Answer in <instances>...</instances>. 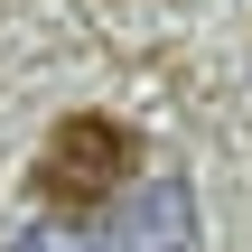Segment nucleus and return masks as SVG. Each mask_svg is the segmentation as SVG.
Returning a JSON list of instances; mask_svg holds the SVG:
<instances>
[{"label":"nucleus","mask_w":252,"mask_h":252,"mask_svg":"<svg viewBox=\"0 0 252 252\" xmlns=\"http://www.w3.org/2000/svg\"><path fill=\"white\" fill-rule=\"evenodd\" d=\"M187 243H196V187H187V178L131 187V196L103 215V234H94V252H187Z\"/></svg>","instance_id":"obj_2"},{"label":"nucleus","mask_w":252,"mask_h":252,"mask_svg":"<svg viewBox=\"0 0 252 252\" xmlns=\"http://www.w3.org/2000/svg\"><path fill=\"white\" fill-rule=\"evenodd\" d=\"M140 178V131L112 122V112H65L47 140H37V168H28V196L56 206V215H112Z\"/></svg>","instance_id":"obj_1"},{"label":"nucleus","mask_w":252,"mask_h":252,"mask_svg":"<svg viewBox=\"0 0 252 252\" xmlns=\"http://www.w3.org/2000/svg\"><path fill=\"white\" fill-rule=\"evenodd\" d=\"M9 252H94V234H65V224H28Z\"/></svg>","instance_id":"obj_3"}]
</instances>
